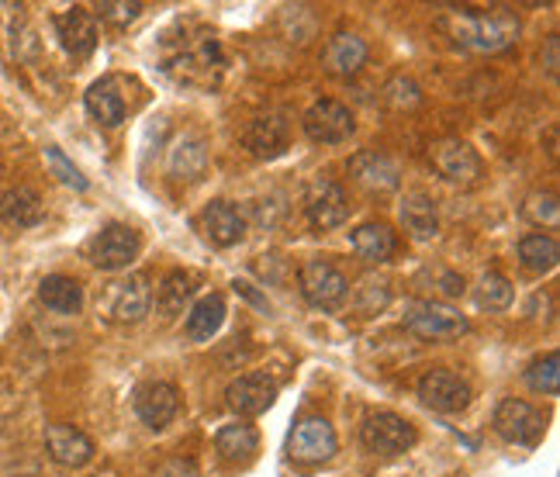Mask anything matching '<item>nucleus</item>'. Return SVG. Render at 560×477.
<instances>
[{"label":"nucleus","mask_w":560,"mask_h":477,"mask_svg":"<svg viewBox=\"0 0 560 477\" xmlns=\"http://www.w3.org/2000/svg\"><path fill=\"white\" fill-rule=\"evenodd\" d=\"M360 440L377 457H398V453L416 446V426H408L401 416H392V411H381V416H371L363 422Z\"/></svg>","instance_id":"5"},{"label":"nucleus","mask_w":560,"mask_h":477,"mask_svg":"<svg viewBox=\"0 0 560 477\" xmlns=\"http://www.w3.org/2000/svg\"><path fill=\"white\" fill-rule=\"evenodd\" d=\"M235 291H240L243 298H249V301H253V305H260V309L267 312V298H260V294H256L249 284H240V280H235Z\"/></svg>","instance_id":"40"},{"label":"nucleus","mask_w":560,"mask_h":477,"mask_svg":"<svg viewBox=\"0 0 560 477\" xmlns=\"http://www.w3.org/2000/svg\"><path fill=\"white\" fill-rule=\"evenodd\" d=\"M46 160H49V166H52V173L62 181V184H70L73 190H88V177H83V173L62 156V149H56V146H49L46 149Z\"/></svg>","instance_id":"36"},{"label":"nucleus","mask_w":560,"mask_h":477,"mask_svg":"<svg viewBox=\"0 0 560 477\" xmlns=\"http://www.w3.org/2000/svg\"><path fill=\"white\" fill-rule=\"evenodd\" d=\"M246 149L260 160H273L288 149V118L284 115H256L243 136Z\"/></svg>","instance_id":"16"},{"label":"nucleus","mask_w":560,"mask_h":477,"mask_svg":"<svg viewBox=\"0 0 560 477\" xmlns=\"http://www.w3.org/2000/svg\"><path fill=\"white\" fill-rule=\"evenodd\" d=\"M405 325L422 339H457L467 333V318L443 301H408Z\"/></svg>","instance_id":"3"},{"label":"nucleus","mask_w":560,"mask_h":477,"mask_svg":"<svg viewBox=\"0 0 560 477\" xmlns=\"http://www.w3.org/2000/svg\"><path fill=\"white\" fill-rule=\"evenodd\" d=\"M520 259H523V267L533 270V274H547V270H553V267H557V259H560L557 238H553V235H544V232L526 235L523 243H520Z\"/></svg>","instance_id":"28"},{"label":"nucleus","mask_w":560,"mask_h":477,"mask_svg":"<svg viewBox=\"0 0 560 477\" xmlns=\"http://www.w3.org/2000/svg\"><path fill=\"white\" fill-rule=\"evenodd\" d=\"M201 225H205V235L211 238L214 246H235L243 238V232H246L240 208L229 205V201L208 205L205 214H201Z\"/></svg>","instance_id":"18"},{"label":"nucleus","mask_w":560,"mask_h":477,"mask_svg":"<svg viewBox=\"0 0 560 477\" xmlns=\"http://www.w3.org/2000/svg\"><path fill=\"white\" fill-rule=\"evenodd\" d=\"M222 322H225V301H222V294H208V298H201L198 305L190 309V315H187V336L194 342H208L214 333L222 329Z\"/></svg>","instance_id":"27"},{"label":"nucleus","mask_w":560,"mask_h":477,"mask_svg":"<svg viewBox=\"0 0 560 477\" xmlns=\"http://www.w3.org/2000/svg\"><path fill=\"white\" fill-rule=\"evenodd\" d=\"M288 453L301 464H326L336 453V429L318 416L301 419L288 437Z\"/></svg>","instance_id":"8"},{"label":"nucleus","mask_w":560,"mask_h":477,"mask_svg":"<svg viewBox=\"0 0 560 477\" xmlns=\"http://www.w3.org/2000/svg\"><path fill=\"white\" fill-rule=\"evenodd\" d=\"M153 305V291H149V277L145 274H128L118 277L104 288L101 294V312L112 322H142Z\"/></svg>","instance_id":"2"},{"label":"nucleus","mask_w":560,"mask_h":477,"mask_svg":"<svg viewBox=\"0 0 560 477\" xmlns=\"http://www.w3.org/2000/svg\"><path fill=\"white\" fill-rule=\"evenodd\" d=\"M88 112L107 125V128H115L125 121V97L118 94V83L115 80H97L91 83V91H88Z\"/></svg>","instance_id":"26"},{"label":"nucleus","mask_w":560,"mask_h":477,"mask_svg":"<svg viewBox=\"0 0 560 477\" xmlns=\"http://www.w3.org/2000/svg\"><path fill=\"white\" fill-rule=\"evenodd\" d=\"M232 411H240V416H260V411H267L277 398V384L260 374V371H253V374H243V377H235L229 384V392H225Z\"/></svg>","instance_id":"14"},{"label":"nucleus","mask_w":560,"mask_h":477,"mask_svg":"<svg viewBox=\"0 0 560 477\" xmlns=\"http://www.w3.org/2000/svg\"><path fill=\"white\" fill-rule=\"evenodd\" d=\"M256 446H260V437H256V429L246 422L222 426L219 437H214V450H219L229 464H246L256 453Z\"/></svg>","instance_id":"25"},{"label":"nucleus","mask_w":560,"mask_h":477,"mask_svg":"<svg viewBox=\"0 0 560 477\" xmlns=\"http://www.w3.org/2000/svg\"><path fill=\"white\" fill-rule=\"evenodd\" d=\"M557 198L553 194H533V198L526 201V219H533L536 225H557Z\"/></svg>","instance_id":"37"},{"label":"nucleus","mask_w":560,"mask_h":477,"mask_svg":"<svg viewBox=\"0 0 560 477\" xmlns=\"http://www.w3.org/2000/svg\"><path fill=\"white\" fill-rule=\"evenodd\" d=\"M363 62H368V42H363L360 35H350V32L332 35L329 49H326V70L329 73L353 77V73H360Z\"/></svg>","instance_id":"20"},{"label":"nucleus","mask_w":560,"mask_h":477,"mask_svg":"<svg viewBox=\"0 0 560 477\" xmlns=\"http://www.w3.org/2000/svg\"><path fill=\"white\" fill-rule=\"evenodd\" d=\"M0 219L14 229H28L42 219V198L32 187H11L0 194Z\"/></svg>","instance_id":"24"},{"label":"nucleus","mask_w":560,"mask_h":477,"mask_svg":"<svg viewBox=\"0 0 560 477\" xmlns=\"http://www.w3.org/2000/svg\"><path fill=\"white\" fill-rule=\"evenodd\" d=\"M512 284H509V277L502 274H485L481 277V284H478V305L488 309V312H505L512 305Z\"/></svg>","instance_id":"31"},{"label":"nucleus","mask_w":560,"mask_h":477,"mask_svg":"<svg viewBox=\"0 0 560 477\" xmlns=\"http://www.w3.org/2000/svg\"><path fill=\"white\" fill-rule=\"evenodd\" d=\"M443 28L470 53H502L520 38V18L512 11H457L443 18Z\"/></svg>","instance_id":"1"},{"label":"nucleus","mask_w":560,"mask_h":477,"mask_svg":"<svg viewBox=\"0 0 560 477\" xmlns=\"http://www.w3.org/2000/svg\"><path fill=\"white\" fill-rule=\"evenodd\" d=\"M305 214H308V222L315 229H322V232L339 229L342 222H347V214H350L347 194H342V187L336 181L318 177L305 190Z\"/></svg>","instance_id":"9"},{"label":"nucleus","mask_w":560,"mask_h":477,"mask_svg":"<svg viewBox=\"0 0 560 477\" xmlns=\"http://www.w3.org/2000/svg\"><path fill=\"white\" fill-rule=\"evenodd\" d=\"M205 146L198 139H180L174 146V153H170V170H174V177L180 181H198L201 173H205Z\"/></svg>","instance_id":"30"},{"label":"nucleus","mask_w":560,"mask_h":477,"mask_svg":"<svg viewBox=\"0 0 560 477\" xmlns=\"http://www.w3.org/2000/svg\"><path fill=\"white\" fill-rule=\"evenodd\" d=\"M350 173L357 177V184L368 187V190L387 194V190L398 187V166L387 156H381V153H371V149H368V153H357L350 160Z\"/></svg>","instance_id":"19"},{"label":"nucleus","mask_w":560,"mask_h":477,"mask_svg":"<svg viewBox=\"0 0 560 477\" xmlns=\"http://www.w3.org/2000/svg\"><path fill=\"white\" fill-rule=\"evenodd\" d=\"M38 298H42V305L52 309L56 315H77L83 309V288L73 277H62V274H52L42 280Z\"/></svg>","instance_id":"21"},{"label":"nucleus","mask_w":560,"mask_h":477,"mask_svg":"<svg viewBox=\"0 0 560 477\" xmlns=\"http://www.w3.org/2000/svg\"><path fill=\"white\" fill-rule=\"evenodd\" d=\"M353 249L360 259H368V264H384V259L395 256L398 238L384 222H368L353 232Z\"/></svg>","instance_id":"23"},{"label":"nucleus","mask_w":560,"mask_h":477,"mask_svg":"<svg viewBox=\"0 0 560 477\" xmlns=\"http://www.w3.org/2000/svg\"><path fill=\"white\" fill-rule=\"evenodd\" d=\"M557 53H560V38H557V35H550V38H547V59H544L550 77H557V67H560V56H557Z\"/></svg>","instance_id":"39"},{"label":"nucleus","mask_w":560,"mask_h":477,"mask_svg":"<svg viewBox=\"0 0 560 477\" xmlns=\"http://www.w3.org/2000/svg\"><path fill=\"white\" fill-rule=\"evenodd\" d=\"M429 163H433V170L450 184L467 187L481 177L478 153H474V149L460 139H440L436 146H429Z\"/></svg>","instance_id":"7"},{"label":"nucleus","mask_w":560,"mask_h":477,"mask_svg":"<svg viewBox=\"0 0 560 477\" xmlns=\"http://www.w3.org/2000/svg\"><path fill=\"white\" fill-rule=\"evenodd\" d=\"M298 284L315 309H336L342 298H347V277H342L326 259H308L305 267L298 270Z\"/></svg>","instance_id":"10"},{"label":"nucleus","mask_w":560,"mask_h":477,"mask_svg":"<svg viewBox=\"0 0 560 477\" xmlns=\"http://www.w3.org/2000/svg\"><path fill=\"white\" fill-rule=\"evenodd\" d=\"M190 294H194V280H190V274H184V270L166 274V280H163L160 291H156L160 312H163L166 318H177V315L184 312V305H187V298H190Z\"/></svg>","instance_id":"29"},{"label":"nucleus","mask_w":560,"mask_h":477,"mask_svg":"<svg viewBox=\"0 0 560 477\" xmlns=\"http://www.w3.org/2000/svg\"><path fill=\"white\" fill-rule=\"evenodd\" d=\"M544 429H547L544 411L523 398H505L494 408V432L515 446H536L544 440Z\"/></svg>","instance_id":"4"},{"label":"nucleus","mask_w":560,"mask_h":477,"mask_svg":"<svg viewBox=\"0 0 560 477\" xmlns=\"http://www.w3.org/2000/svg\"><path fill=\"white\" fill-rule=\"evenodd\" d=\"M56 35L62 42V49L77 59H83V56H91L97 46V21L83 8H70L56 18Z\"/></svg>","instance_id":"15"},{"label":"nucleus","mask_w":560,"mask_h":477,"mask_svg":"<svg viewBox=\"0 0 560 477\" xmlns=\"http://www.w3.org/2000/svg\"><path fill=\"white\" fill-rule=\"evenodd\" d=\"M305 136L312 142H326V146H336V142H347L353 136V115L350 107H342L339 101H318L305 112Z\"/></svg>","instance_id":"11"},{"label":"nucleus","mask_w":560,"mask_h":477,"mask_svg":"<svg viewBox=\"0 0 560 477\" xmlns=\"http://www.w3.org/2000/svg\"><path fill=\"white\" fill-rule=\"evenodd\" d=\"M401 225L405 232H412L416 238H433L440 232V211L436 201L429 194H408L401 201Z\"/></svg>","instance_id":"22"},{"label":"nucleus","mask_w":560,"mask_h":477,"mask_svg":"<svg viewBox=\"0 0 560 477\" xmlns=\"http://www.w3.org/2000/svg\"><path fill=\"white\" fill-rule=\"evenodd\" d=\"M97 11H101V18L107 21V25L125 28V25H132V21L142 14V4H139V0H104Z\"/></svg>","instance_id":"35"},{"label":"nucleus","mask_w":560,"mask_h":477,"mask_svg":"<svg viewBox=\"0 0 560 477\" xmlns=\"http://www.w3.org/2000/svg\"><path fill=\"white\" fill-rule=\"evenodd\" d=\"M357 309H360V315H377L387 301H392V291H387V284L384 280H363L360 284V291H357Z\"/></svg>","instance_id":"34"},{"label":"nucleus","mask_w":560,"mask_h":477,"mask_svg":"<svg viewBox=\"0 0 560 477\" xmlns=\"http://www.w3.org/2000/svg\"><path fill=\"white\" fill-rule=\"evenodd\" d=\"M384 101L392 104V107H398V112H405V107H419L422 104V91L412 80L395 77L392 83L384 86Z\"/></svg>","instance_id":"33"},{"label":"nucleus","mask_w":560,"mask_h":477,"mask_svg":"<svg viewBox=\"0 0 560 477\" xmlns=\"http://www.w3.org/2000/svg\"><path fill=\"white\" fill-rule=\"evenodd\" d=\"M91 264L101 270H125L139 256V232L128 225H104L88 243Z\"/></svg>","instance_id":"6"},{"label":"nucleus","mask_w":560,"mask_h":477,"mask_svg":"<svg viewBox=\"0 0 560 477\" xmlns=\"http://www.w3.org/2000/svg\"><path fill=\"white\" fill-rule=\"evenodd\" d=\"M46 450H49V457L62 467H83V464L94 461V443L83 437L80 429L62 426V422L46 429Z\"/></svg>","instance_id":"17"},{"label":"nucleus","mask_w":560,"mask_h":477,"mask_svg":"<svg viewBox=\"0 0 560 477\" xmlns=\"http://www.w3.org/2000/svg\"><path fill=\"white\" fill-rule=\"evenodd\" d=\"M136 416L149 426V429H163L174 422V416L180 411V395L174 384L166 381H145L136 387Z\"/></svg>","instance_id":"12"},{"label":"nucleus","mask_w":560,"mask_h":477,"mask_svg":"<svg viewBox=\"0 0 560 477\" xmlns=\"http://www.w3.org/2000/svg\"><path fill=\"white\" fill-rule=\"evenodd\" d=\"M526 381H529V387L536 395H557V387H560V357L547 353L536 363H529Z\"/></svg>","instance_id":"32"},{"label":"nucleus","mask_w":560,"mask_h":477,"mask_svg":"<svg viewBox=\"0 0 560 477\" xmlns=\"http://www.w3.org/2000/svg\"><path fill=\"white\" fill-rule=\"evenodd\" d=\"M419 398L433 411H443V416H457V411H464L470 405V387L454 371H429L419 381Z\"/></svg>","instance_id":"13"},{"label":"nucleus","mask_w":560,"mask_h":477,"mask_svg":"<svg viewBox=\"0 0 560 477\" xmlns=\"http://www.w3.org/2000/svg\"><path fill=\"white\" fill-rule=\"evenodd\" d=\"M160 477H198V467H194L190 461H184V457H174V461L163 464Z\"/></svg>","instance_id":"38"}]
</instances>
